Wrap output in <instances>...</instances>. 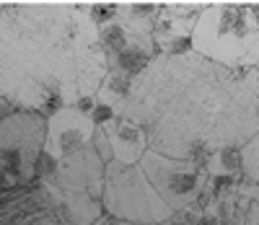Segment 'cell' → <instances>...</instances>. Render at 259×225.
Masks as SVG:
<instances>
[{
    "instance_id": "8fae6325",
    "label": "cell",
    "mask_w": 259,
    "mask_h": 225,
    "mask_svg": "<svg viewBox=\"0 0 259 225\" xmlns=\"http://www.w3.org/2000/svg\"><path fill=\"white\" fill-rule=\"evenodd\" d=\"M241 148L244 145H226L210 153V158L205 161V171L207 173H233L239 176L244 168V158H241Z\"/></svg>"
},
{
    "instance_id": "5bb4252c",
    "label": "cell",
    "mask_w": 259,
    "mask_h": 225,
    "mask_svg": "<svg viewBox=\"0 0 259 225\" xmlns=\"http://www.w3.org/2000/svg\"><path fill=\"white\" fill-rule=\"evenodd\" d=\"M94 148L99 150V155L104 158V163L112 161V145H109V140H106V132H104L101 124H96V132H94Z\"/></svg>"
},
{
    "instance_id": "9a60e30c",
    "label": "cell",
    "mask_w": 259,
    "mask_h": 225,
    "mask_svg": "<svg viewBox=\"0 0 259 225\" xmlns=\"http://www.w3.org/2000/svg\"><path fill=\"white\" fill-rule=\"evenodd\" d=\"M94 225H140V222H127V220H117V217H112V215H104V217H99Z\"/></svg>"
},
{
    "instance_id": "7a4b0ae2",
    "label": "cell",
    "mask_w": 259,
    "mask_h": 225,
    "mask_svg": "<svg viewBox=\"0 0 259 225\" xmlns=\"http://www.w3.org/2000/svg\"><path fill=\"white\" fill-rule=\"evenodd\" d=\"M109 73L99 26L83 6L13 3L0 8V96L39 111L96 96Z\"/></svg>"
},
{
    "instance_id": "7c38bea8",
    "label": "cell",
    "mask_w": 259,
    "mask_h": 225,
    "mask_svg": "<svg viewBox=\"0 0 259 225\" xmlns=\"http://www.w3.org/2000/svg\"><path fill=\"white\" fill-rule=\"evenodd\" d=\"M241 158H244V168H241V173L249 178V182L259 184V129H256L251 138L244 143V148H241Z\"/></svg>"
},
{
    "instance_id": "5b68a950",
    "label": "cell",
    "mask_w": 259,
    "mask_h": 225,
    "mask_svg": "<svg viewBox=\"0 0 259 225\" xmlns=\"http://www.w3.org/2000/svg\"><path fill=\"white\" fill-rule=\"evenodd\" d=\"M47 134V117L39 111L13 109L0 117V187H24L36 182Z\"/></svg>"
},
{
    "instance_id": "9c48e42d",
    "label": "cell",
    "mask_w": 259,
    "mask_h": 225,
    "mask_svg": "<svg viewBox=\"0 0 259 225\" xmlns=\"http://www.w3.org/2000/svg\"><path fill=\"white\" fill-rule=\"evenodd\" d=\"M41 199L55 212V217L62 225H94L99 217H104L101 197L91 192H75V189H60L50 184H39Z\"/></svg>"
},
{
    "instance_id": "30bf717a",
    "label": "cell",
    "mask_w": 259,
    "mask_h": 225,
    "mask_svg": "<svg viewBox=\"0 0 259 225\" xmlns=\"http://www.w3.org/2000/svg\"><path fill=\"white\" fill-rule=\"evenodd\" d=\"M106 132V140L112 145V161L119 163H140L148 145V132L140 122L124 114H114L109 122L101 124Z\"/></svg>"
},
{
    "instance_id": "6da1fadb",
    "label": "cell",
    "mask_w": 259,
    "mask_h": 225,
    "mask_svg": "<svg viewBox=\"0 0 259 225\" xmlns=\"http://www.w3.org/2000/svg\"><path fill=\"white\" fill-rule=\"evenodd\" d=\"M119 114L148 132V145L194 163L244 145L259 129V70L228 67L200 52H158L133 80Z\"/></svg>"
},
{
    "instance_id": "8992f818",
    "label": "cell",
    "mask_w": 259,
    "mask_h": 225,
    "mask_svg": "<svg viewBox=\"0 0 259 225\" xmlns=\"http://www.w3.org/2000/svg\"><path fill=\"white\" fill-rule=\"evenodd\" d=\"M140 166L171 210H184L192 205H200L205 184H207V171L202 163H194L187 158H174V155H166V153L148 148L140 158Z\"/></svg>"
},
{
    "instance_id": "4fadbf2b",
    "label": "cell",
    "mask_w": 259,
    "mask_h": 225,
    "mask_svg": "<svg viewBox=\"0 0 259 225\" xmlns=\"http://www.w3.org/2000/svg\"><path fill=\"white\" fill-rule=\"evenodd\" d=\"M83 8L96 26H104V24H109V21H114L119 16L122 6L119 3H94V6H83Z\"/></svg>"
},
{
    "instance_id": "52a82bcc",
    "label": "cell",
    "mask_w": 259,
    "mask_h": 225,
    "mask_svg": "<svg viewBox=\"0 0 259 225\" xmlns=\"http://www.w3.org/2000/svg\"><path fill=\"white\" fill-rule=\"evenodd\" d=\"M96 122L91 111H85L78 104H68L55 109L47 117V134H45V148H41V158L36 163V182H41L60 161L62 155L73 150H80L94 143Z\"/></svg>"
},
{
    "instance_id": "ba28073f",
    "label": "cell",
    "mask_w": 259,
    "mask_h": 225,
    "mask_svg": "<svg viewBox=\"0 0 259 225\" xmlns=\"http://www.w3.org/2000/svg\"><path fill=\"white\" fill-rule=\"evenodd\" d=\"M104 171H106V163L91 143V145L73 150L68 155H62L60 161H55L52 171L39 184H50V187H60V189H75V192H91V194L101 197Z\"/></svg>"
},
{
    "instance_id": "277c9868",
    "label": "cell",
    "mask_w": 259,
    "mask_h": 225,
    "mask_svg": "<svg viewBox=\"0 0 259 225\" xmlns=\"http://www.w3.org/2000/svg\"><path fill=\"white\" fill-rule=\"evenodd\" d=\"M101 205L106 215L140 225H163L174 215L166 199L150 184L140 163H106Z\"/></svg>"
},
{
    "instance_id": "2e32d148",
    "label": "cell",
    "mask_w": 259,
    "mask_h": 225,
    "mask_svg": "<svg viewBox=\"0 0 259 225\" xmlns=\"http://www.w3.org/2000/svg\"><path fill=\"white\" fill-rule=\"evenodd\" d=\"M0 8H3V3H0Z\"/></svg>"
},
{
    "instance_id": "3957f363",
    "label": "cell",
    "mask_w": 259,
    "mask_h": 225,
    "mask_svg": "<svg viewBox=\"0 0 259 225\" xmlns=\"http://www.w3.org/2000/svg\"><path fill=\"white\" fill-rule=\"evenodd\" d=\"M194 52L228 67H256L259 24L251 6L215 3L200 11L192 29Z\"/></svg>"
}]
</instances>
